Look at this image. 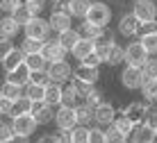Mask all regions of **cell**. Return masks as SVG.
<instances>
[{
  "mask_svg": "<svg viewBox=\"0 0 157 143\" xmlns=\"http://www.w3.org/2000/svg\"><path fill=\"white\" fill-rule=\"evenodd\" d=\"M12 125H14V132H16V141H25L36 132L39 120L32 114H16V116H12Z\"/></svg>",
  "mask_w": 157,
  "mask_h": 143,
  "instance_id": "obj_1",
  "label": "cell"
},
{
  "mask_svg": "<svg viewBox=\"0 0 157 143\" xmlns=\"http://www.w3.org/2000/svg\"><path fill=\"white\" fill-rule=\"evenodd\" d=\"M144 82H146V75H144L141 66L125 64V68L121 70V84L125 86V89H130V91H137V89L144 86Z\"/></svg>",
  "mask_w": 157,
  "mask_h": 143,
  "instance_id": "obj_2",
  "label": "cell"
},
{
  "mask_svg": "<svg viewBox=\"0 0 157 143\" xmlns=\"http://www.w3.org/2000/svg\"><path fill=\"white\" fill-rule=\"evenodd\" d=\"M84 21H89V23H96V25H109V21H112V7L107 2H102V0H94L91 2V7H89V14H86V18Z\"/></svg>",
  "mask_w": 157,
  "mask_h": 143,
  "instance_id": "obj_3",
  "label": "cell"
},
{
  "mask_svg": "<svg viewBox=\"0 0 157 143\" xmlns=\"http://www.w3.org/2000/svg\"><path fill=\"white\" fill-rule=\"evenodd\" d=\"M23 32H25V36H32V39L46 41L48 36H50V32H52V25H50V21H48V18L34 16L28 25H23Z\"/></svg>",
  "mask_w": 157,
  "mask_h": 143,
  "instance_id": "obj_4",
  "label": "cell"
},
{
  "mask_svg": "<svg viewBox=\"0 0 157 143\" xmlns=\"http://www.w3.org/2000/svg\"><path fill=\"white\" fill-rule=\"evenodd\" d=\"M148 57H150V52L146 50V46L141 43V39L128 43V48H125V64H130V66H144L146 62H148Z\"/></svg>",
  "mask_w": 157,
  "mask_h": 143,
  "instance_id": "obj_5",
  "label": "cell"
},
{
  "mask_svg": "<svg viewBox=\"0 0 157 143\" xmlns=\"http://www.w3.org/2000/svg\"><path fill=\"white\" fill-rule=\"evenodd\" d=\"M55 125L57 130H73L78 123V111L75 107H66V104H59L57 114H55Z\"/></svg>",
  "mask_w": 157,
  "mask_h": 143,
  "instance_id": "obj_6",
  "label": "cell"
},
{
  "mask_svg": "<svg viewBox=\"0 0 157 143\" xmlns=\"http://www.w3.org/2000/svg\"><path fill=\"white\" fill-rule=\"evenodd\" d=\"M48 75H50L52 82L66 84V82L71 80V75H73V68H71V64H68V62L59 59V62H50V66H48Z\"/></svg>",
  "mask_w": 157,
  "mask_h": 143,
  "instance_id": "obj_7",
  "label": "cell"
},
{
  "mask_svg": "<svg viewBox=\"0 0 157 143\" xmlns=\"http://www.w3.org/2000/svg\"><path fill=\"white\" fill-rule=\"evenodd\" d=\"M32 116H34L36 120H39V125H48V123H52L55 120V109H52V104L50 102H46V100H34L32 102Z\"/></svg>",
  "mask_w": 157,
  "mask_h": 143,
  "instance_id": "obj_8",
  "label": "cell"
},
{
  "mask_svg": "<svg viewBox=\"0 0 157 143\" xmlns=\"http://www.w3.org/2000/svg\"><path fill=\"white\" fill-rule=\"evenodd\" d=\"M132 12L141 23L153 21V18H157V2H153V0H134Z\"/></svg>",
  "mask_w": 157,
  "mask_h": 143,
  "instance_id": "obj_9",
  "label": "cell"
},
{
  "mask_svg": "<svg viewBox=\"0 0 157 143\" xmlns=\"http://www.w3.org/2000/svg\"><path fill=\"white\" fill-rule=\"evenodd\" d=\"M41 52L46 55L48 62H59V59L66 57L68 48L64 46L59 39H46V41H43V50H41Z\"/></svg>",
  "mask_w": 157,
  "mask_h": 143,
  "instance_id": "obj_10",
  "label": "cell"
},
{
  "mask_svg": "<svg viewBox=\"0 0 157 143\" xmlns=\"http://www.w3.org/2000/svg\"><path fill=\"white\" fill-rule=\"evenodd\" d=\"M139 27H141V21L134 16V12H130V14H123L121 18H118V34L121 36H134V34H139Z\"/></svg>",
  "mask_w": 157,
  "mask_h": 143,
  "instance_id": "obj_11",
  "label": "cell"
},
{
  "mask_svg": "<svg viewBox=\"0 0 157 143\" xmlns=\"http://www.w3.org/2000/svg\"><path fill=\"white\" fill-rule=\"evenodd\" d=\"M48 21H50V25H52V30L57 32H64V30H68V27H73L71 25V21H73V16L68 9H52L50 16H48Z\"/></svg>",
  "mask_w": 157,
  "mask_h": 143,
  "instance_id": "obj_12",
  "label": "cell"
},
{
  "mask_svg": "<svg viewBox=\"0 0 157 143\" xmlns=\"http://www.w3.org/2000/svg\"><path fill=\"white\" fill-rule=\"evenodd\" d=\"M73 80L78 82H86V84H96L100 80V73H98V66H89V64H80L78 68L73 70Z\"/></svg>",
  "mask_w": 157,
  "mask_h": 143,
  "instance_id": "obj_13",
  "label": "cell"
},
{
  "mask_svg": "<svg viewBox=\"0 0 157 143\" xmlns=\"http://www.w3.org/2000/svg\"><path fill=\"white\" fill-rule=\"evenodd\" d=\"M25 57L28 55L23 52V48H14V50H9L7 55H2V68L5 73H12V70H16L18 66L25 64Z\"/></svg>",
  "mask_w": 157,
  "mask_h": 143,
  "instance_id": "obj_14",
  "label": "cell"
},
{
  "mask_svg": "<svg viewBox=\"0 0 157 143\" xmlns=\"http://www.w3.org/2000/svg\"><path fill=\"white\" fill-rule=\"evenodd\" d=\"M130 141H134V143H153V141H157V134H155V130L148 127L146 123H137L134 130H132V134H130Z\"/></svg>",
  "mask_w": 157,
  "mask_h": 143,
  "instance_id": "obj_15",
  "label": "cell"
},
{
  "mask_svg": "<svg viewBox=\"0 0 157 143\" xmlns=\"http://www.w3.org/2000/svg\"><path fill=\"white\" fill-rule=\"evenodd\" d=\"M96 123L98 125H112L114 123V118H116V109H114V104H109V102H100V104H96Z\"/></svg>",
  "mask_w": 157,
  "mask_h": 143,
  "instance_id": "obj_16",
  "label": "cell"
},
{
  "mask_svg": "<svg viewBox=\"0 0 157 143\" xmlns=\"http://www.w3.org/2000/svg\"><path fill=\"white\" fill-rule=\"evenodd\" d=\"M148 107H150L148 100H144V102H130V104H125V107H123V114H125V116H130L134 123H144L146 114H148Z\"/></svg>",
  "mask_w": 157,
  "mask_h": 143,
  "instance_id": "obj_17",
  "label": "cell"
},
{
  "mask_svg": "<svg viewBox=\"0 0 157 143\" xmlns=\"http://www.w3.org/2000/svg\"><path fill=\"white\" fill-rule=\"evenodd\" d=\"M71 52H73V57L78 59V62H84L91 52H96V41L89 39V36H82V39L75 43V48H73Z\"/></svg>",
  "mask_w": 157,
  "mask_h": 143,
  "instance_id": "obj_18",
  "label": "cell"
},
{
  "mask_svg": "<svg viewBox=\"0 0 157 143\" xmlns=\"http://www.w3.org/2000/svg\"><path fill=\"white\" fill-rule=\"evenodd\" d=\"M80 32H82V36H89V39H94V41L105 39V36H112V32H107L105 25H96V23H89V21L82 23Z\"/></svg>",
  "mask_w": 157,
  "mask_h": 143,
  "instance_id": "obj_19",
  "label": "cell"
},
{
  "mask_svg": "<svg viewBox=\"0 0 157 143\" xmlns=\"http://www.w3.org/2000/svg\"><path fill=\"white\" fill-rule=\"evenodd\" d=\"M25 64H28V68L32 70V73H43V70H48V66H50V62L46 59L43 52L28 55V57H25Z\"/></svg>",
  "mask_w": 157,
  "mask_h": 143,
  "instance_id": "obj_20",
  "label": "cell"
},
{
  "mask_svg": "<svg viewBox=\"0 0 157 143\" xmlns=\"http://www.w3.org/2000/svg\"><path fill=\"white\" fill-rule=\"evenodd\" d=\"M80 100H84V96L80 93L78 84H66L64 86V96H62V104H66V107H78Z\"/></svg>",
  "mask_w": 157,
  "mask_h": 143,
  "instance_id": "obj_21",
  "label": "cell"
},
{
  "mask_svg": "<svg viewBox=\"0 0 157 143\" xmlns=\"http://www.w3.org/2000/svg\"><path fill=\"white\" fill-rule=\"evenodd\" d=\"M21 27H23V25H21V23L14 18L12 14H9V16H5V18L0 21V34H2V36H7V39H14V36L18 34V30H21Z\"/></svg>",
  "mask_w": 157,
  "mask_h": 143,
  "instance_id": "obj_22",
  "label": "cell"
},
{
  "mask_svg": "<svg viewBox=\"0 0 157 143\" xmlns=\"http://www.w3.org/2000/svg\"><path fill=\"white\" fill-rule=\"evenodd\" d=\"M89 7H91V0H68L66 9L71 12L73 18H86V14H89Z\"/></svg>",
  "mask_w": 157,
  "mask_h": 143,
  "instance_id": "obj_23",
  "label": "cell"
},
{
  "mask_svg": "<svg viewBox=\"0 0 157 143\" xmlns=\"http://www.w3.org/2000/svg\"><path fill=\"white\" fill-rule=\"evenodd\" d=\"M0 96L2 98H9V100H18L21 96H25V86H21V84H16V82H12V80H7L2 84V89H0Z\"/></svg>",
  "mask_w": 157,
  "mask_h": 143,
  "instance_id": "obj_24",
  "label": "cell"
},
{
  "mask_svg": "<svg viewBox=\"0 0 157 143\" xmlns=\"http://www.w3.org/2000/svg\"><path fill=\"white\" fill-rule=\"evenodd\" d=\"M7 80H12V82H16V84L25 86V84H30V82H32V70L28 68V64H23V66H18L16 70L7 73Z\"/></svg>",
  "mask_w": 157,
  "mask_h": 143,
  "instance_id": "obj_25",
  "label": "cell"
},
{
  "mask_svg": "<svg viewBox=\"0 0 157 143\" xmlns=\"http://www.w3.org/2000/svg\"><path fill=\"white\" fill-rule=\"evenodd\" d=\"M62 96H64V84L50 82V84L46 86V102H50L52 107H55V104H62Z\"/></svg>",
  "mask_w": 157,
  "mask_h": 143,
  "instance_id": "obj_26",
  "label": "cell"
},
{
  "mask_svg": "<svg viewBox=\"0 0 157 143\" xmlns=\"http://www.w3.org/2000/svg\"><path fill=\"white\" fill-rule=\"evenodd\" d=\"M57 39L64 43V46L68 48V52L75 48V43H78L80 39H82V32L80 30H73V27H68V30H64V32H59L57 34Z\"/></svg>",
  "mask_w": 157,
  "mask_h": 143,
  "instance_id": "obj_27",
  "label": "cell"
},
{
  "mask_svg": "<svg viewBox=\"0 0 157 143\" xmlns=\"http://www.w3.org/2000/svg\"><path fill=\"white\" fill-rule=\"evenodd\" d=\"M75 111H78V123L80 125H89L91 120H96V109L89 102H80L75 107Z\"/></svg>",
  "mask_w": 157,
  "mask_h": 143,
  "instance_id": "obj_28",
  "label": "cell"
},
{
  "mask_svg": "<svg viewBox=\"0 0 157 143\" xmlns=\"http://www.w3.org/2000/svg\"><path fill=\"white\" fill-rule=\"evenodd\" d=\"M116 43H114V39L112 36H105V39H98L96 41V52L100 55V59L107 64V59H109V52H112V48H114Z\"/></svg>",
  "mask_w": 157,
  "mask_h": 143,
  "instance_id": "obj_29",
  "label": "cell"
},
{
  "mask_svg": "<svg viewBox=\"0 0 157 143\" xmlns=\"http://www.w3.org/2000/svg\"><path fill=\"white\" fill-rule=\"evenodd\" d=\"M139 91H141V96L148 102H157V77H146L144 86Z\"/></svg>",
  "mask_w": 157,
  "mask_h": 143,
  "instance_id": "obj_30",
  "label": "cell"
},
{
  "mask_svg": "<svg viewBox=\"0 0 157 143\" xmlns=\"http://www.w3.org/2000/svg\"><path fill=\"white\" fill-rule=\"evenodd\" d=\"M25 96H28L30 100H46V86L32 80L30 84H25Z\"/></svg>",
  "mask_w": 157,
  "mask_h": 143,
  "instance_id": "obj_31",
  "label": "cell"
},
{
  "mask_svg": "<svg viewBox=\"0 0 157 143\" xmlns=\"http://www.w3.org/2000/svg\"><path fill=\"white\" fill-rule=\"evenodd\" d=\"M114 125H116V127L121 130L123 134L128 136V139H130V134H132V130H134V125H137V123H134V120L130 118V116H125V114L121 111V114H116V118H114Z\"/></svg>",
  "mask_w": 157,
  "mask_h": 143,
  "instance_id": "obj_32",
  "label": "cell"
},
{
  "mask_svg": "<svg viewBox=\"0 0 157 143\" xmlns=\"http://www.w3.org/2000/svg\"><path fill=\"white\" fill-rule=\"evenodd\" d=\"M12 16H14L16 21H18L21 25H28L30 21L34 18V14H32V9H30V5H28V2H23V5H21V7L12 14Z\"/></svg>",
  "mask_w": 157,
  "mask_h": 143,
  "instance_id": "obj_33",
  "label": "cell"
},
{
  "mask_svg": "<svg viewBox=\"0 0 157 143\" xmlns=\"http://www.w3.org/2000/svg\"><path fill=\"white\" fill-rule=\"evenodd\" d=\"M71 141L73 143H89V125H75L71 130Z\"/></svg>",
  "mask_w": 157,
  "mask_h": 143,
  "instance_id": "obj_34",
  "label": "cell"
},
{
  "mask_svg": "<svg viewBox=\"0 0 157 143\" xmlns=\"http://www.w3.org/2000/svg\"><path fill=\"white\" fill-rule=\"evenodd\" d=\"M25 55H32V52H41L43 50V41L41 39H32V36H25L23 43H21Z\"/></svg>",
  "mask_w": 157,
  "mask_h": 143,
  "instance_id": "obj_35",
  "label": "cell"
},
{
  "mask_svg": "<svg viewBox=\"0 0 157 143\" xmlns=\"http://www.w3.org/2000/svg\"><path fill=\"white\" fill-rule=\"evenodd\" d=\"M105 134H107V143H123V141H128V136L123 134V132L118 130L114 123H112V125H107Z\"/></svg>",
  "mask_w": 157,
  "mask_h": 143,
  "instance_id": "obj_36",
  "label": "cell"
},
{
  "mask_svg": "<svg viewBox=\"0 0 157 143\" xmlns=\"http://www.w3.org/2000/svg\"><path fill=\"white\" fill-rule=\"evenodd\" d=\"M0 141L2 143H9V141H16V132H14V125L2 120L0 123Z\"/></svg>",
  "mask_w": 157,
  "mask_h": 143,
  "instance_id": "obj_37",
  "label": "cell"
},
{
  "mask_svg": "<svg viewBox=\"0 0 157 143\" xmlns=\"http://www.w3.org/2000/svg\"><path fill=\"white\" fill-rule=\"evenodd\" d=\"M32 102H34V100H30L28 96H21L18 100L14 102V116H16V114H30L32 111Z\"/></svg>",
  "mask_w": 157,
  "mask_h": 143,
  "instance_id": "obj_38",
  "label": "cell"
},
{
  "mask_svg": "<svg viewBox=\"0 0 157 143\" xmlns=\"http://www.w3.org/2000/svg\"><path fill=\"white\" fill-rule=\"evenodd\" d=\"M123 62H125V48L114 46V48H112V52H109L107 64H109V66H118V64H123Z\"/></svg>",
  "mask_w": 157,
  "mask_h": 143,
  "instance_id": "obj_39",
  "label": "cell"
},
{
  "mask_svg": "<svg viewBox=\"0 0 157 143\" xmlns=\"http://www.w3.org/2000/svg\"><path fill=\"white\" fill-rule=\"evenodd\" d=\"M141 39V43L146 46V50H148L150 55H157V32H153V34H144L139 36Z\"/></svg>",
  "mask_w": 157,
  "mask_h": 143,
  "instance_id": "obj_40",
  "label": "cell"
},
{
  "mask_svg": "<svg viewBox=\"0 0 157 143\" xmlns=\"http://www.w3.org/2000/svg\"><path fill=\"white\" fill-rule=\"evenodd\" d=\"M89 143H107V134L102 127H89Z\"/></svg>",
  "mask_w": 157,
  "mask_h": 143,
  "instance_id": "obj_41",
  "label": "cell"
},
{
  "mask_svg": "<svg viewBox=\"0 0 157 143\" xmlns=\"http://www.w3.org/2000/svg\"><path fill=\"white\" fill-rule=\"evenodd\" d=\"M141 68H144L146 77H157V57H148V62H146Z\"/></svg>",
  "mask_w": 157,
  "mask_h": 143,
  "instance_id": "obj_42",
  "label": "cell"
},
{
  "mask_svg": "<svg viewBox=\"0 0 157 143\" xmlns=\"http://www.w3.org/2000/svg\"><path fill=\"white\" fill-rule=\"evenodd\" d=\"M21 5H23V0H0V9L5 14H14Z\"/></svg>",
  "mask_w": 157,
  "mask_h": 143,
  "instance_id": "obj_43",
  "label": "cell"
},
{
  "mask_svg": "<svg viewBox=\"0 0 157 143\" xmlns=\"http://www.w3.org/2000/svg\"><path fill=\"white\" fill-rule=\"evenodd\" d=\"M0 114H2L5 118H7V116H14V100L0 96Z\"/></svg>",
  "mask_w": 157,
  "mask_h": 143,
  "instance_id": "obj_44",
  "label": "cell"
},
{
  "mask_svg": "<svg viewBox=\"0 0 157 143\" xmlns=\"http://www.w3.org/2000/svg\"><path fill=\"white\" fill-rule=\"evenodd\" d=\"M153 32H157V18L146 21V23H141V27H139V36H144V34H153Z\"/></svg>",
  "mask_w": 157,
  "mask_h": 143,
  "instance_id": "obj_45",
  "label": "cell"
},
{
  "mask_svg": "<svg viewBox=\"0 0 157 143\" xmlns=\"http://www.w3.org/2000/svg\"><path fill=\"white\" fill-rule=\"evenodd\" d=\"M144 123L148 125V127H153V130H157V109L153 107V104H150V107H148V114H146Z\"/></svg>",
  "mask_w": 157,
  "mask_h": 143,
  "instance_id": "obj_46",
  "label": "cell"
},
{
  "mask_svg": "<svg viewBox=\"0 0 157 143\" xmlns=\"http://www.w3.org/2000/svg\"><path fill=\"white\" fill-rule=\"evenodd\" d=\"M84 102H89L91 107H96V104H100V102H102V93H100V91H96V89H91L89 93H86Z\"/></svg>",
  "mask_w": 157,
  "mask_h": 143,
  "instance_id": "obj_47",
  "label": "cell"
},
{
  "mask_svg": "<svg viewBox=\"0 0 157 143\" xmlns=\"http://www.w3.org/2000/svg\"><path fill=\"white\" fill-rule=\"evenodd\" d=\"M30 9H32V14L34 16H39L41 12H43V5H46V0H30Z\"/></svg>",
  "mask_w": 157,
  "mask_h": 143,
  "instance_id": "obj_48",
  "label": "cell"
},
{
  "mask_svg": "<svg viewBox=\"0 0 157 143\" xmlns=\"http://www.w3.org/2000/svg\"><path fill=\"white\" fill-rule=\"evenodd\" d=\"M39 141H41V143H62V136H59V132H57V134H46V136H41Z\"/></svg>",
  "mask_w": 157,
  "mask_h": 143,
  "instance_id": "obj_49",
  "label": "cell"
},
{
  "mask_svg": "<svg viewBox=\"0 0 157 143\" xmlns=\"http://www.w3.org/2000/svg\"><path fill=\"white\" fill-rule=\"evenodd\" d=\"M0 46H2V55H7L9 50H14V41L7 39V36H2V43H0Z\"/></svg>",
  "mask_w": 157,
  "mask_h": 143,
  "instance_id": "obj_50",
  "label": "cell"
},
{
  "mask_svg": "<svg viewBox=\"0 0 157 143\" xmlns=\"http://www.w3.org/2000/svg\"><path fill=\"white\" fill-rule=\"evenodd\" d=\"M59 136H62V143H73L71 141V130H57Z\"/></svg>",
  "mask_w": 157,
  "mask_h": 143,
  "instance_id": "obj_51",
  "label": "cell"
},
{
  "mask_svg": "<svg viewBox=\"0 0 157 143\" xmlns=\"http://www.w3.org/2000/svg\"><path fill=\"white\" fill-rule=\"evenodd\" d=\"M25 2H30V0H25Z\"/></svg>",
  "mask_w": 157,
  "mask_h": 143,
  "instance_id": "obj_52",
  "label": "cell"
},
{
  "mask_svg": "<svg viewBox=\"0 0 157 143\" xmlns=\"http://www.w3.org/2000/svg\"><path fill=\"white\" fill-rule=\"evenodd\" d=\"M155 134H157V130H155Z\"/></svg>",
  "mask_w": 157,
  "mask_h": 143,
  "instance_id": "obj_53",
  "label": "cell"
}]
</instances>
